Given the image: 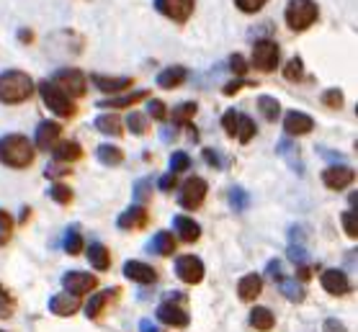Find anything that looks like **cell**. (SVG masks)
Listing matches in <instances>:
<instances>
[{
  "instance_id": "obj_19",
  "label": "cell",
  "mask_w": 358,
  "mask_h": 332,
  "mask_svg": "<svg viewBox=\"0 0 358 332\" xmlns=\"http://www.w3.org/2000/svg\"><path fill=\"white\" fill-rule=\"evenodd\" d=\"M124 275L134 281V284H142V286H152L157 281V270L152 266H147L142 260H127L124 263Z\"/></svg>"
},
{
  "instance_id": "obj_36",
  "label": "cell",
  "mask_w": 358,
  "mask_h": 332,
  "mask_svg": "<svg viewBox=\"0 0 358 332\" xmlns=\"http://www.w3.org/2000/svg\"><path fill=\"white\" fill-rule=\"evenodd\" d=\"M127 127H129L131 134L145 137L147 131H150V119H147V114H142V111H131V114L127 116Z\"/></svg>"
},
{
  "instance_id": "obj_50",
  "label": "cell",
  "mask_w": 358,
  "mask_h": 332,
  "mask_svg": "<svg viewBox=\"0 0 358 332\" xmlns=\"http://www.w3.org/2000/svg\"><path fill=\"white\" fill-rule=\"evenodd\" d=\"M70 173H73V168H70V165H62V162H49L47 168H44V175H47V178H65Z\"/></svg>"
},
{
  "instance_id": "obj_1",
  "label": "cell",
  "mask_w": 358,
  "mask_h": 332,
  "mask_svg": "<svg viewBox=\"0 0 358 332\" xmlns=\"http://www.w3.org/2000/svg\"><path fill=\"white\" fill-rule=\"evenodd\" d=\"M34 150L31 139L24 137V134H3L0 137V162L6 168H13V171H26L34 162Z\"/></svg>"
},
{
  "instance_id": "obj_27",
  "label": "cell",
  "mask_w": 358,
  "mask_h": 332,
  "mask_svg": "<svg viewBox=\"0 0 358 332\" xmlns=\"http://www.w3.org/2000/svg\"><path fill=\"white\" fill-rule=\"evenodd\" d=\"M196 111H199V103H196V101H183V103H178L171 114L173 127H176V129H186L188 124L194 122Z\"/></svg>"
},
{
  "instance_id": "obj_10",
  "label": "cell",
  "mask_w": 358,
  "mask_h": 332,
  "mask_svg": "<svg viewBox=\"0 0 358 332\" xmlns=\"http://www.w3.org/2000/svg\"><path fill=\"white\" fill-rule=\"evenodd\" d=\"M62 289L70 296H85V294L96 291L98 289V278L93 273H85V270H67L62 275Z\"/></svg>"
},
{
  "instance_id": "obj_45",
  "label": "cell",
  "mask_w": 358,
  "mask_h": 332,
  "mask_svg": "<svg viewBox=\"0 0 358 332\" xmlns=\"http://www.w3.org/2000/svg\"><path fill=\"white\" fill-rule=\"evenodd\" d=\"M248 203H250V199H248V191L240 186H235L232 191H229V206L235 211H245L248 209Z\"/></svg>"
},
{
  "instance_id": "obj_8",
  "label": "cell",
  "mask_w": 358,
  "mask_h": 332,
  "mask_svg": "<svg viewBox=\"0 0 358 332\" xmlns=\"http://www.w3.org/2000/svg\"><path fill=\"white\" fill-rule=\"evenodd\" d=\"M206 194H209V186H206V180L199 178V175H191V178H186L183 183H180V188H178V203L186 211H196L203 203Z\"/></svg>"
},
{
  "instance_id": "obj_20",
  "label": "cell",
  "mask_w": 358,
  "mask_h": 332,
  "mask_svg": "<svg viewBox=\"0 0 358 332\" xmlns=\"http://www.w3.org/2000/svg\"><path fill=\"white\" fill-rule=\"evenodd\" d=\"M114 299H119V289H106V291H96L88 299V304L83 307V309H85V317H88V319H98V317L106 312V307Z\"/></svg>"
},
{
  "instance_id": "obj_22",
  "label": "cell",
  "mask_w": 358,
  "mask_h": 332,
  "mask_svg": "<svg viewBox=\"0 0 358 332\" xmlns=\"http://www.w3.org/2000/svg\"><path fill=\"white\" fill-rule=\"evenodd\" d=\"M83 304L78 296H70V294H55L52 299H49V312L57 317H73L75 312H80Z\"/></svg>"
},
{
  "instance_id": "obj_44",
  "label": "cell",
  "mask_w": 358,
  "mask_h": 332,
  "mask_svg": "<svg viewBox=\"0 0 358 332\" xmlns=\"http://www.w3.org/2000/svg\"><path fill=\"white\" fill-rule=\"evenodd\" d=\"M341 224L343 229H345V235L350 237V240H356L358 237V217H356V209H348L341 214Z\"/></svg>"
},
{
  "instance_id": "obj_5",
  "label": "cell",
  "mask_w": 358,
  "mask_h": 332,
  "mask_svg": "<svg viewBox=\"0 0 358 332\" xmlns=\"http://www.w3.org/2000/svg\"><path fill=\"white\" fill-rule=\"evenodd\" d=\"M49 82H52L55 88L62 90L67 98H83L85 96V82L88 80H85V75H83L78 67H59V70L52 73Z\"/></svg>"
},
{
  "instance_id": "obj_47",
  "label": "cell",
  "mask_w": 358,
  "mask_h": 332,
  "mask_svg": "<svg viewBox=\"0 0 358 332\" xmlns=\"http://www.w3.org/2000/svg\"><path fill=\"white\" fill-rule=\"evenodd\" d=\"M227 65H229V73L235 75V78H245L248 75V59L243 57V55H229L227 59Z\"/></svg>"
},
{
  "instance_id": "obj_28",
  "label": "cell",
  "mask_w": 358,
  "mask_h": 332,
  "mask_svg": "<svg viewBox=\"0 0 358 332\" xmlns=\"http://www.w3.org/2000/svg\"><path fill=\"white\" fill-rule=\"evenodd\" d=\"M88 263L96 270H108L111 268V252H108V247L103 243H93V245H88Z\"/></svg>"
},
{
  "instance_id": "obj_17",
  "label": "cell",
  "mask_w": 358,
  "mask_h": 332,
  "mask_svg": "<svg viewBox=\"0 0 358 332\" xmlns=\"http://www.w3.org/2000/svg\"><path fill=\"white\" fill-rule=\"evenodd\" d=\"M320 284L325 289L330 296H345L350 291V284H348V275L338 270V268H325L322 273H320Z\"/></svg>"
},
{
  "instance_id": "obj_13",
  "label": "cell",
  "mask_w": 358,
  "mask_h": 332,
  "mask_svg": "<svg viewBox=\"0 0 358 332\" xmlns=\"http://www.w3.org/2000/svg\"><path fill=\"white\" fill-rule=\"evenodd\" d=\"M353 180H356V173H353V168L343 165V162H338V165H330V168H325V171H322V183H325L330 191H343V188H348Z\"/></svg>"
},
{
  "instance_id": "obj_21",
  "label": "cell",
  "mask_w": 358,
  "mask_h": 332,
  "mask_svg": "<svg viewBox=\"0 0 358 332\" xmlns=\"http://www.w3.org/2000/svg\"><path fill=\"white\" fill-rule=\"evenodd\" d=\"M52 162H62V165H70V162L80 160L83 157V147L80 142H75V139H59L57 145L52 147Z\"/></svg>"
},
{
  "instance_id": "obj_25",
  "label": "cell",
  "mask_w": 358,
  "mask_h": 332,
  "mask_svg": "<svg viewBox=\"0 0 358 332\" xmlns=\"http://www.w3.org/2000/svg\"><path fill=\"white\" fill-rule=\"evenodd\" d=\"M263 291V278L258 273H248L240 278V284H237V296L240 301H255L261 296Z\"/></svg>"
},
{
  "instance_id": "obj_16",
  "label": "cell",
  "mask_w": 358,
  "mask_h": 332,
  "mask_svg": "<svg viewBox=\"0 0 358 332\" xmlns=\"http://www.w3.org/2000/svg\"><path fill=\"white\" fill-rule=\"evenodd\" d=\"M147 222H150V214H147L145 206H129V209H124L116 219V227L122 229V232H137V229H145Z\"/></svg>"
},
{
  "instance_id": "obj_32",
  "label": "cell",
  "mask_w": 358,
  "mask_h": 332,
  "mask_svg": "<svg viewBox=\"0 0 358 332\" xmlns=\"http://www.w3.org/2000/svg\"><path fill=\"white\" fill-rule=\"evenodd\" d=\"M278 289H281V294H284V296L292 301V304H301V301L307 299L304 284L294 281V278H281V281H278Z\"/></svg>"
},
{
  "instance_id": "obj_56",
  "label": "cell",
  "mask_w": 358,
  "mask_h": 332,
  "mask_svg": "<svg viewBox=\"0 0 358 332\" xmlns=\"http://www.w3.org/2000/svg\"><path fill=\"white\" fill-rule=\"evenodd\" d=\"M268 275L276 281V284L284 278V270H281V263H278V260H271V263H268Z\"/></svg>"
},
{
  "instance_id": "obj_40",
  "label": "cell",
  "mask_w": 358,
  "mask_h": 332,
  "mask_svg": "<svg viewBox=\"0 0 358 332\" xmlns=\"http://www.w3.org/2000/svg\"><path fill=\"white\" fill-rule=\"evenodd\" d=\"M322 106H327L330 111H341L343 108V103H345V96H343V90L341 88H327V90H322Z\"/></svg>"
},
{
  "instance_id": "obj_33",
  "label": "cell",
  "mask_w": 358,
  "mask_h": 332,
  "mask_svg": "<svg viewBox=\"0 0 358 332\" xmlns=\"http://www.w3.org/2000/svg\"><path fill=\"white\" fill-rule=\"evenodd\" d=\"M258 111L268 124H276L281 119V103L273 96H261L258 98Z\"/></svg>"
},
{
  "instance_id": "obj_24",
  "label": "cell",
  "mask_w": 358,
  "mask_h": 332,
  "mask_svg": "<svg viewBox=\"0 0 358 332\" xmlns=\"http://www.w3.org/2000/svg\"><path fill=\"white\" fill-rule=\"evenodd\" d=\"M147 252H152V255H160V258H168L176 252V235L168 232V229H160L150 243H147Z\"/></svg>"
},
{
  "instance_id": "obj_12",
  "label": "cell",
  "mask_w": 358,
  "mask_h": 332,
  "mask_svg": "<svg viewBox=\"0 0 358 332\" xmlns=\"http://www.w3.org/2000/svg\"><path fill=\"white\" fill-rule=\"evenodd\" d=\"M59 134H62V127H59L55 119H44L39 122L36 131H34V150H41V152H52V147L59 142Z\"/></svg>"
},
{
  "instance_id": "obj_9",
  "label": "cell",
  "mask_w": 358,
  "mask_h": 332,
  "mask_svg": "<svg viewBox=\"0 0 358 332\" xmlns=\"http://www.w3.org/2000/svg\"><path fill=\"white\" fill-rule=\"evenodd\" d=\"M196 0H155V10L173 24H186L194 16Z\"/></svg>"
},
{
  "instance_id": "obj_48",
  "label": "cell",
  "mask_w": 358,
  "mask_h": 332,
  "mask_svg": "<svg viewBox=\"0 0 358 332\" xmlns=\"http://www.w3.org/2000/svg\"><path fill=\"white\" fill-rule=\"evenodd\" d=\"M152 196V178H142L134 183V199H137V203L142 206V203L147 201Z\"/></svg>"
},
{
  "instance_id": "obj_29",
  "label": "cell",
  "mask_w": 358,
  "mask_h": 332,
  "mask_svg": "<svg viewBox=\"0 0 358 332\" xmlns=\"http://www.w3.org/2000/svg\"><path fill=\"white\" fill-rule=\"evenodd\" d=\"M250 327L261 332H271L276 327V317L268 307H252L250 309Z\"/></svg>"
},
{
  "instance_id": "obj_57",
  "label": "cell",
  "mask_w": 358,
  "mask_h": 332,
  "mask_svg": "<svg viewBox=\"0 0 358 332\" xmlns=\"http://www.w3.org/2000/svg\"><path fill=\"white\" fill-rule=\"evenodd\" d=\"M139 330H142V332H160V330H157V324L150 322V319H142V322H139Z\"/></svg>"
},
{
  "instance_id": "obj_23",
  "label": "cell",
  "mask_w": 358,
  "mask_h": 332,
  "mask_svg": "<svg viewBox=\"0 0 358 332\" xmlns=\"http://www.w3.org/2000/svg\"><path fill=\"white\" fill-rule=\"evenodd\" d=\"M173 229H176L178 240H183V243H196V240L201 237V227H199V222H194V219L186 217V214L173 217Z\"/></svg>"
},
{
  "instance_id": "obj_38",
  "label": "cell",
  "mask_w": 358,
  "mask_h": 332,
  "mask_svg": "<svg viewBox=\"0 0 358 332\" xmlns=\"http://www.w3.org/2000/svg\"><path fill=\"white\" fill-rule=\"evenodd\" d=\"M49 199L59 203V206H67V203H73L75 191L70 186H65V183H55V186L49 188Z\"/></svg>"
},
{
  "instance_id": "obj_46",
  "label": "cell",
  "mask_w": 358,
  "mask_h": 332,
  "mask_svg": "<svg viewBox=\"0 0 358 332\" xmlns=\"http://www.w3.org/2000/svg\"><path fill=\"white\" fill-rule=\"evenodd\" d=\"M188 168H191V157H188V152H173L171 154V173L173 175H178V173H186Z\"/></svg>"
},
{
  "instance_id": "obj_49",
  "label": "cell",
  "mask_w": 358,
  "mask_h": 332,
  "mask_svg": "<svg viewBox=\"0 0 358 332\" xmlns=\"http://www.w3.org/2000/svg\"><path fill=\"white\" fill-rule=\"evenodd\" d=\"M237 116H240V111H237V108H227V111L222 114V127H224V131H227V137H232V139H235Z\"/></svg>"
},
{
  "instance_id": "obj_43",
  "label": "cell",
  "mask_w": 358,
  "mask_h": 332,
  "mask_svg": "<svg viewBox=\"0 0 358 332\" xmlns=\"http://www.w3.org/2000/svg\"><path fill=\"white\" fill-rule=\"evenodd\" d=\"M13 312H16V301H13L8 289L0 284V319H10Z\"/></svg>"
},
{
  "instance_id": "obj_58",
  "label": "cell",
  "mask_w": 358,
  "mask_h": 332,
  "mask_svg": "<svg viewBox=\"0 0 358 332\" xmlns=\"http://www.w3.org/2000/svg\"><path fill=\"white\" fill-rule=\"evenodd\" d=\"M18 39L24 41V44H31V41H34V34L29 31V29H21V31H18Z\"/></svg>"
},
{
  "instance_id": "obj_3",
  "label": "cell",
  "mask_w": 358,
  "mask_h": 332,
  "mask_svg": "<svg viewBox=\"0 0 358 332\" xmlns=\"http://www.w3.org/2000/svg\"><path fill=\"white\" fill-rule=\"evenodd\" d=\"M320 8L315 0H289L284 10V21L292 31H307L310 26L317 24Z\"/></svg>"
},
{
  "instance_id": "obj_35",
  "label": "cell",
  "mask_w": 358,
  "mask_h": 332,
  "mask_svg": "<svg viewBox=\"0 0 358 332\" xmlns=\"http://www.w3.org/2000/svg\"><path fill=\"white\" fill-rule=\"evenodd\" d=\"M62 247H65L67 255H80L83 252V235L78 227H67L65 240H62Z\"/></svg>"
},
{
  "instance_id": "obj_59",
  "label": "cell",
  "mask_w": 358,
  "mask_h": 332,
  "mask_svg": "<svg viewBox=\"0 0 358 332\" xmlns=\"http://www.w3.org/2000/svg\"><path fill=\"white\" fill-rule=\"evenodd\" d=\"M0 332H3V330H0Z\"/></svg>"
},
{
  "instance_id": "obj_2",
  "label": "cell",
  "mask_w": 358,
  "mask_h": 332,
  "mask_svg": "<svg viewBox=\"0 0 358 332\" xmlns=\"http://www.w3.org/2000/svg\"><path fill=\"white\" fill-rule=\"evenodd\" d=\"M34 90H36V85L24 70H3L0 73V103H26L34 96Z\"/></svg>"
},
{
  "instance_id": "obj_52",
  "label": "cell",
  "mask_w": 358,
  "mask_h": 332,
  "mask_svg": "<svg viewBox=\"0 0 358 332\" xmlns=\"http://www.w3.org/2000/svg\"><path fill=\"white\" fill-rule=\"evenodd\" d=\"M203 160L209 162L212 168H217V171H220V168H227V160H224L217 150H212V147H206V150H203Z\"/></svg>"
},
{
  "instance_id": "obj_7",
  "label": "cell",
  "mask_w": 358,
  "mask_h": 332,
  "mask_svg": "<svg viewBox=\"0 0 358 332\" xmlns=\"http://www.w3.org/2000/svg\"><path fill=\"white\" fill-rule=\"evenodd\" d=\"M157 322L168 324V327H186L188 324V312H186V299L173 294L171 299H165L160 307L155 309Z\"/></svg>"
},
{
  "instance_id": "obj_31",
  "label": "cell",
  "mask_w": 358,
  "mask_h": 332,
  "mask_svg": "<svg viewBox=\"0 0 358 332\" xmlns=\"http://www.w3.org/2000/svg\"><path fill=\"white\" fill-rule=\"evenodd\" d=\"M93 127H96V131L106 134V137H119V134H122V119H119L116 114H101V116H96Z\"/></svg>"
},
{
  "instance_id": "obj_41",
  "label": "cell",
  "mask_w": 358,
  "mask_h": 332,
  "mask_svg": "<svg viewBox=\"0 0 358 332\" xmlns=\"http://www.w3.org/2000/svg\"><path fill=\"white\" fill-rule=\"evenodd\" d=\"M13 227H16L13 217H10L6 209H0V247L10 243V237H13Z\"/></svg>"
},
{
  "instance_id": "obj_11",
  "label": "cell",
  "mask_w": 358,
  "mask_h": 332,
  "mask_svg": "<svg viewBox=\"0 0 358 332\" xmlns=\"http://www.w3.org/2000/svg\"><path fill=\"white\" fill-rule=\"evenodd\" d=\"M173 270L178 275V281H183V284H188V286L201 284L203 273H206V270H203V260L196 258V255H178Z\"/></svg>"
},
{
  "instance_id": "obj_55",
  "label": "cell",
  "mask_w": 358,
  "mask_h": 332,
  "mask_svg": "<svg viewBox=\"0 0 358 332\" xmlns=\"http://www.w3.org/2000/svg\"><path fill=\"white\" fill-rule=\"evenodd\" d=\"M322 332H348V327H345L341 319L330 317V319H325V322H322Z\"/></svg>"
},
{
  "instance_id": "obj_14",
  "label": "cell",
  "mask_w": 358,
  "mask_h": 332,
  "mask_svg": "<svg viewBox=\"0 0 358 332\" xmlns=\"http://www.w3.org/2000/svg\"><path fill=\"white\" fill-rule=\"evenodd\" d=\"M90 82L96 85V90L106 93V96H119V93H124V90H129L134 85V80L127 78V75L116 78V75H101V73L90 75Z\"/></svg>"
},
{
  "instance_id": "obj_51",
  "label": "cell",
  "mask_w": 358,
  "mask_h": 332,
  "mask_svg": "<svg viewBox=\"0 0 358 332\" xmlns=\"http://www.w3.org/2000/svg\"><path fill=\"white\" fill-rule=\"evenodd\" d=\"M232 3H235V8L243 10V13H258L268 0H232Z\"/></svg>"
},
{
  "instance_id": "obj_39",
  "label": "cell",
  "mask_w": 358,
  "mask_h": 332,
  "mask_svg": "<svg viewBox=\"0 0 358 332\" xmlns=\"http://www.w3.org/2000/svg\"><path fill=\"white\" fill-rule=\"evenodd\" d=\"M276 150H278V154H284L286 160L292 162V165H294V171H296V173H304V162L296 160V152H299V150H296V147L292 145V139H281V142H278Z\"/></svg>"
},
{
  "instance_id": "obj_15",
  "label": "cell",
  "mask_w": 358,
  "mask_h": 332,
  "mask_svg": "<svg viewBox=\"0 0 358 332\" xmlns=\"http://www.w3.org/2000/svg\"><path fill=\"white\" fill-rule=\"evenodd\" d=\"M312 129H315V119L310 114H304V111H286L284 114V131L289 139L304 137Z\"/></svg>"
},
{
  "instance_id": "obj_30",
  "label": "cell",
  "mask_w": 358,
  "mask_h": 332,
  "mask_svg": "<svg viewBox=\"0 0 358 332\" xmlns=\"http://www.w3.org/2000/svg\"><path fill=\"white\" fill-rule=\"evenodd\" d=\"M96 157L101 165H106V168H116V165H122L124 162V150L116 145H98L96 147Z\"/></svg>"
},
{
  "instance_id": "obj_4",
  "label": "cell",
  "mask_w": 358,
  "mask_h": 332,
  "mask_svg": "<svg viewBox=\"0 0 358 332\" xmlns=\"http://www.w3.org/2000/svg\"><path fill=\"white\" fill-rule=\"evenodd\" d=\"M36 93L41 96V103L47 106L49 111L59 119H73L78 114V106H75L73 98H67L59 88H55L49 80H39L36 82Z\"/></svg>"
},
{
  "instance_id": "obj_53",
  "label": "cell",
  "mask_w": 358,
  "mask_h": 332,
  "mask_svg": "<svg viewBox=\"0 0 358 332\" xmlns=\"http://www.w3.org/2000/svg\"><path fill=\"white\" fill-rule=\"evenodd\" d=\"M176 186H178V175H173V173H165L163 178L157 180V188H160L163 194H171Z\"/></svg>"
},
{
  "instance_id": "obj_6",
  "label": "cell",
  "mask_w": 358,
  "mask_h": 332,
  "mask_svg": "<svg viewBox=\"0 0 358 332\" xmlns=\"http://www.w3.org/2000/svg\"><path fill=\"white\" fill-rule=\"evenodd\" d=\"M252 67L261 73H273L281 62V47L273 39H261L252 44Z\"/></svg>"
},
{
  "instance_id": "obj_34",
  "label": "cell",
  "mask_w": 358,
  "mask_h": 332,
  "mask_svg": "<svg viewBox=\"0 0 358 332\" xmlns=\"http://www.w3.org/2000/svg\"><path fill=\"white\" fill-rule=\"evenodd\" d=\"M255 131H258V127H255V122H252L248 114H240L237 116V127H235V139L240 142V145H248L252 137H255Z\"/></svg>"
},
{
  "instance_id": "obj_37",
  "label": "cell",
  "mask_w": 358,
  "mask_h": 332,
  "mask_svg": "<svg viewBox=\"0 0 358 332\" xmlns=\"http://www.w3.org/2000/svg\"><path fill=\"white\" fill-rule=\"evenodd\" d=\"M281 73H284V78L289 82H301V78H304V59H301L299 55H296V57H292L284 65V70H281Z\"/></svg>"
},
{
  "instance_id": "obj_54",
  "label": "cell",
  "mask_w": 358,
  "mask_h": 332,
  "mask_svg": "<svg viewBox=\"0 0 358 332\" xmlns=\"http://www.w3.org/2000/svg\"><path fill=\"white\" fill-rule=\"evenodd\" d=\"M243 85H252V82H248L245 78H235V80H229L227 85H224V90H222V93H224V96H235Z\"/></svg>"
},
{
  "instance_id": "obj_26",
  "label": "cell",
  "mask_w": 358,
  "mask_h": 332,
  "mask_svg": "<svg viewBox=\"0 0 358 332\" xmlns=\"http://www.w3.org/2000/svg\"><path fill=\"white\" fill-rule=\"evenodd\" d=\"M188 78V70L183 65H171V67H165V70H160L157 73V85L165 90H173V88H178V85H183Z\"/></svg>"
},
{
  "instance_id": "obj_18",
  "label": "cell",
  "mask_w": 358,
  "mask_h": 332,
  "mask_svg": "<svg viewBox=\"0 0 358 332\" xmlns=\"http://www.w3.org/2000/svg\"><path fill=\"white\" fill-rule=\"evenodd\" d=\"M145 98H150V90H145V88L129 90V93H119V96H111V98H101V101H98V108L122 111V108H131V106H137L139 101H145Z\"/></svg>"
},
{
  "instance_id": "obj_42",
  "label": "cell",
  "mask_w": 358,
  "mask_h": 332,
  "mask_svg": "<svg viewBox=\"0 0 358 332\" xmlns=\"http://www.w3.org/2000/svg\"><path fill=\"white\" fill-rule=\"evenodd\" d=\"M147 119H155V122H165L168 119V106L160 98H150L147 101Z\"/></svg>"
}]
</instances>
